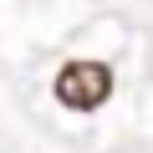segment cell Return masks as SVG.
Wrapping results in <instances>:
<instances>
[{
	"label": "cell",
	"instance_id": "obj_1",
	"mask_svg": "<svg viewBox=\"0 0 153 153\" xmlns=\"http://www.w3.org/2000/svg\"><path fill=\"white\" fill-rule=\"evenodd\" d=\"M112 97V71L102 61H66L56 71V102L71 112H92Z\"/></svg>",
	"mask_w": 153,
	"mask_h": 153
}]
</instances>
